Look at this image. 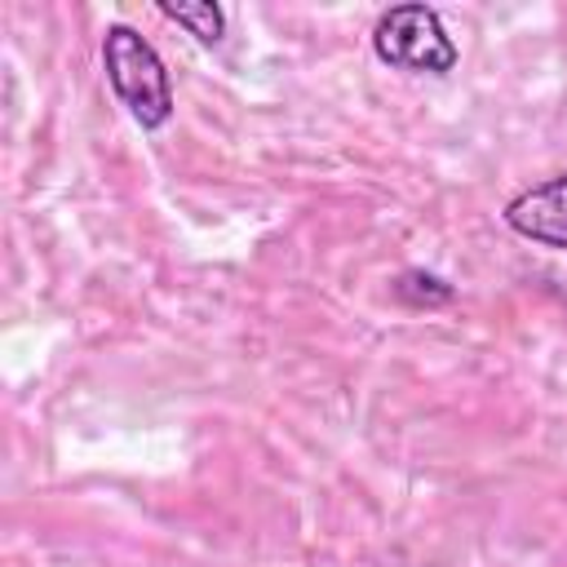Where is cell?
Returning <instances> with one entry per match:
<instances>
[{
	"label": "cell",
	"mask_w": 567,
	"mask_h": 567,
	"mask_svg": "<svg viewBox=\"0 0 567 567\" xmlns=\"http://www.w3.org/2000/svg\"><path fill=\"white\" fill-rule=\"evenodd\" d=\"M501 217L518 239L567 252V173H554L536 186H523L501 208Z\"/></svg>",
	"instance_id": "obj_3"
},
{
	"label": "cell",
	"mask_w": 567,
	"mask_h": 567,
	"mask_svg": "<svg viewBox=\"0 0 567 567\" xmlns=\"http://www.w3.org/2000/svg\"><path fill=\"white\" fill-rule=\"evenodd\" d=\"M102 71L120 106L142 128H164L173 120V80L159 49L133 31L128 22H111L102 31Z\"/></svg>",
	"instance_id": "obj_1"
},
{
	"label": "cell",
	"mask_w": 567,
	"mask_h": 567,
	"mask_svg": "<svg viewBox=\"0 0 567 567\" xmlns=\"http://www.w3.org/2000/svg\"><path fill=\"white\" fill-rule=\"evenodd\" d=\"M159 18L186 27L204 49H217L221 35H226V9L213 4V0H199V4H159Z\"/></svg>",
	"instance_id": "obj_4"
},
{
	"label": "cell",
	"mask_w": 567,
	"mask_h": 567,
	"mask_svg": "<svg viewBox=\"0 0 567 567\" xmlns=\"http://www.w3.org/2000/svg\"><path fill=\"white\" fill-rule=\"evenodd\" d=\"M372 53L403 75H447L461 62L456 40L434 4H394L372 27Z\"/></svg>",
	"instance_id": "obj_2"
}]
</instances>
